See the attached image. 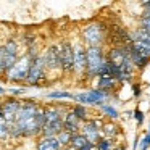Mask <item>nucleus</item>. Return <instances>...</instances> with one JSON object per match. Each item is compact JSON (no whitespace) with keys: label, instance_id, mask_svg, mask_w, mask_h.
I'll use <instances>...</instances> for the list:
<instances>
[{"label":"nucleus","instance_id":"6","mask_svg":"<svg viewBox=\"0 0 150 150\" xmlns=\"http://www.w3.org/2000/svg\"><path fill=\"white\" fill-rule=\"evenodd\" d=\"M100 129H102V121L98 120H87L86 123L81 124V134L94 145L102 139Z\"/></svg>","mask_w":150,"mask_h":150},{"label":"nucleus","instance_id":"19","mask_svg":"<svg viewBox=\"0 0 150 150\" xmlns=\"http://www.w3.org/2000/svg\"><path fill=\"white\" fill-rule=\"evenodd\" d=\"M89 140L86 139L84 136H82L81 132H78V134H73V137H71V142H69V147H71L73 150H81L82 147L87 144Z\"/></svg>","mask_w":150,"mask_h":150},{"label":"nucleus","instance_id":"3","mask_svg":"<svg viewBox=\"0 0 150 150\" xmlns=\"http://www.w3.org/2000/svg\"><path fill=\"white\" fill-rule=\"evenodd\" d=\"M110 97V94L107 92H102L98 89H92V91H86V92H81V94H74L73 95V100L79 102V105H102L105 103V100Z\"/></svg>","mask_w":150,"mask_h":150},{"label":"nucleus","instance_id":"8","mask_svg":"<svg viewBox=\"0 0 150 150\" xmlns=\"http://www.w3.org/2000/svg\"><path fill=\"white\" fill-rule=\"evenodd\" d=\"M4 49V63H5V73L18 62V42L15 39H8L7 42L2 45Z\"/></svg>","mask_w":150,"mask_h":150},{"label":"nucleus","instance_id":"13","mask_svg":"<svg viewBox=\"0 0 150 150\" xmlns=\"http://www.w3.org/2000/svg\"><path fill=\"white\" fill-rule=\"evenodd\" d=\"M73 71L82 74L86 73V49L76 47L74 49V63H73Z\"/></svg>","mask_w":150,"mask_h":150},{"label":"nucleus","instance_id":"24","mask_svg":"<svg viewBox=\"0 0 150 150\" xmlns=\"http://www.w3.org/2000/svg\"><path fill=\"white\" fill-rule=\"evenodd\" d=\"M74 94H69L68 91H53V92H49L47 97L49 98H73Z\"/></svg>","mask_w":150,"mask_h":150},{"label":"nucleus","instance_id":"29","mask_svg":"<svg viewBox=\"0 0 150 150\" xmlns=\"http://www.w3.org/2000/svg\"><path fill=\"white\" fill-rule=\"evenodd\" d=\"M132 91H134V97H140V94H142V87H140V84H134Z\"/></svg>","mask_w":150,"mask_h":150},{"label":"nucleus","instance_id":"16","mask_svg":"<svg viewBox=\"0 0 150 150\" xmlns=\"http://www.w3.org/2000/svg\"><path fill=\"white\" fill-rule=\"evenodd\" d=\"M116 86H118V82L115 81L113 78H110V76H102L97 81V89L102 92H107V94H110L111 91H115Z\"/></svg>","mask_w":150,"mask_h":150},{"label":"nucleus","instance_id":"15","mask_svg":"<svg viewBox=\"0 0 150 150\" xmlns=\"http://www.w3.org/2000/svg\"><path fill=\"white\" fill-rule=\"evenodd\" d=\"M37 150H62L57 137H40L37 142Z\"/></svg>","mask_w":150,"mask_h":150},{"label":"nucleus","instance_id":"22","mask_svg":"<svg viewBox=\"0 0 150 150\" xmlns=\"http://www.w3.org/2000/svg\"><path fill=\"white\" fill-rule=\"evenodd\" d=\"M94 150H113V140L111 139H100L97 144H95Z\"/></svg>","mask_w":150,"mask_h":150},{"label":"nucleus","instance_id":"32","mask_svg":"<svg viewBox=\"0 0 150 150\" xmlns=\"http://www.w3.org/2000/svg\"><path fill=\"white\" fill-rule=\"evenodd\" d=\"M145 142H147V145L150 147V129H149V132H147V136H145Z\"/></svg>","mask_w":150,"mask_h":150},{"label":"nucleus","instance_id":"23","mask_svg":"<svg viewBox=\"0 0 150 150\" xmlns=\"http://www.w3.org/2000/svg\"><path fill=\"white\" fill-rule=\"evenodd\" d=\"M71 137H73V134L66 132V131H62V132L57 136V140L60 142V145H62V147H68L69 142H71Z\"/></svg>","mask_w":150,"mask_h":150},{"label":"nucleus","instance_id":"27","mask_svg":"<svg viewBox=\"0 0 150 150\" xmlns=\"http://www.w3.org/2000/svg\"><path fill=\"white\" fill-rule=\"evenodd\" d=\"M134 118H136L137 126H142V123H144V113H142V110L136 108V110H134Z\"/></svg>","mask_w":150,"mask_h":150},{"label":"nucleus","instance_id":"7","mask_svg":"<svg viewBox=\"0 0 150 150\" xmlns=\"http://www.w3.org/2000/svg\"><path fill=\"white\" fill-rule=\"evenodd\" d=\"M60 47V62H62V69L65 73H73V63H74V47L71 42L65 40Z\"/></svg>","mask_w":150,"mask_h":150},{"label":"nucleus","instance_id":"28","mask_svg":"<svg viewBox=\"0 0 150 150\" xmlns=\"http://www.w3.org/2000/svg\"><path fill=\"white\" fill-rule=\"evenodd\" d=\"M5 74V63H4V49L0 45V76Z\"/></svg>","mask_w":150,"mask_h":150},{"label":"nucleus","instance_id":"30","mask_svg":"<svg viewBox=\"0 0 150 150\" xmlns=\"http://www.w3.org/2000/svg\"><path fill=\"white\" fill-rule=\"evenodd\" d=\"M95 149V145H94V144H91V142H87V144H86V145L84 147H82V149L81 150H94Z\"/></svg>","mask_w":150,"mask_h":150},{"label":"nucleus","instance_id":"10","mask_svg":"<svg viewBox=\"0 0 150 150\" xmlns=\"http://www.w3.org/2000/svg\"><path fill=\"white\" fill-rule=\"evenodd\" d=\"M44 62H45L47 69H62V62H60V47L58 45H50L44 53Z\"/></svg>","mask_w":150,"mask_h":150},{"label":"nucleus","instance_id":"18","mask_svg":"<svg viewBox=\"0 0 150 150\" xmlns=\"http://www.w3.org/2000/svg\"><path fill=\"white\" fill-rule=\"evenodd\" d=\"M127 47H129V50H132V52H136V53H139V55H142V57H145V58L150 60V47L149 45H145V44H142V42L132 40Z\"/></svg>","mask_w":150,"mask_h":150},{"label":"nucleus","instance_id":"9","mask_svg":"<svg viewBox=\"0 0 150 150\" xmlns=\"http://www.w3.org/2000/svg\"><path fill=\"white\" fill-rule=\"evenodd\" d=\"M21 107V102L15 97H10L2 103V120L5 121L7 124L13 123L15 121V116H16L18 110Z\"/></svg>","mask_w":150,"mask_h":150},{"label":"nucleus","instance_id":"11","mask_svg":"<svg viewBox=\"0 0 150 150\" xmlns=\"http://www.w3.org/2000/svg\"><path fill=\"white\" fill-rule=\"evenodd\" d=\"M108 62L115 63V65H121L124 60L129 58V47L127 45H120V47H111L108 53L105 55Z\"/></svg>","mask_w":150,"mask_h":150},{"label":"nucleus","instance_id":"33","mask_svg":"<svg viewBox=\"0 0 150 150\" xmlns=\"http://www.w3.org/2000/svg\"><path fill=\"white\" fill-rule=\"evenodd\" d=\"M113 150H126V147H116V149H113Z\"/></svg>","mask_w":150,"mask_h":150},{"label":"nucleus","instance_id":"25","mask_svg":"<svg viewBox=\"0 0 150 150\" xmlns=\"http://www.w3.org/2000/svg\"><path fill=\"white\" fill-rule=\"evenodd\" d=\"M140 28H142L150 37V16H147V15H142V16H140Z\"/></svg>","mask_w":150,"mask_h":150},{"label":"nucleus","instance_id":"4","mask_svg":"<svg viewBox=\"0 0 150 150\" xmlns=\"http://www.w3.org/2000/svg\"><path fill=\"white\" fill-rule=\"evenodd\" d=\"M29 66H31V60L28 58L26 55L18 58V62L5 73V74H7V79L8 81H15V82L26 81L28 73H29Z\"/></svg>","mask_w":150,"mask_h":150},{"label":"nucleus","instance_id":"34","mask_svg":"<svg viewBox=\"0 0 150 150\" xmlns=\"http://www.w3.org/2000/svg\"><path fill=\"white\" fill-rule=\"evenodd\" d=\"M4 92H5V91H4V87H0V94H4Z\"/></svg>","mask_w":150,"mask_h":150},{"label":"nucleus","instance_id":"20","mask_svg":"<svg viewBox=\"0 0 150 150\" xmlns=\"http://www.w3.org/2000/svg\"><path fill=\"white\" fill-rule=\"evenodd\" d=\"M71 113L74 115L76 118H78L81 123H86L87 121V118H89V111H87V108L84 107V105H74L73 107V110H71Z\"/></svg>","mask_w":150,"mask_h":150},{"label":"nucleus","instance_id":"1","mask_svg":"<svg viewBox=\"0 0 150 150\" xmlns=\"http://www.w3.org/2000/svg\"><path fill=\"white\" fill-rule=\"evenodd\" d=\"M105 52L103 47H87L86 49V73L87 78H98L102 65L105 63Z\"/></svg>","mask_w":150,"mask_h":150},{"label":"nucleus","instance_id":"26","mask_svg":"<svg viewBox=\"0 0 150 150\" xmlns=\"http://www.w3.org/2000/svg\"><path fill=\"white\" fill-rule=\"evenodd\" d=\"M8 136H10V134H8V124L5 123L4 120H0V140L7 139Z\"/></svg>","mask_w":150,"mask_h":150},{"label":"nucleus","instance_id":"12","mask_svg":"<svg viewBox=\"0 0 150 150\" xmlns=\"http://www.w3.org/2000/svg\"><path fill=\"white\" fill-rule=\"evenodd\" d=\"M63 131L69 134H78L81 131V121L71 113L68 111L66 115H63Z\"/></svg>","mask_w":150,"mask_h":150},{"label":"nucleus","instance_id":"2","mask_svg":"<svg viewBox=\"0 0 150 150\" xmlns=\"http://www.w3.org/2000/svg\"><path fill=\"white\" fill-rule=\"evenodd\" d=\"M105 31L107 26H103L102 23H91L82 33V40L87 44V47H102L107 40Z\"/></svg>","mask_w":150,"mask_h":150},{"label":"nucleus","instance_id":"21","mask_svg":"<svg viewBox=\"0 0 150 150\" xmlns=\"http://www.w3.org/2000/svg\"><path fill=\"white\" fill-rule=\"evenodd\" d=\"M100 110L103 111V113L107 115L108 118H111V120H116V118L120 116V113H118L116 108H113L111 105H108V103H103V105L100 107Z\"/></svg>","mask_w":150,"mask_h":150},{"label":"nucleus","instance_id":"31","mask_svg":"<svg viewBox=\"0 0 150 150\" xmlns=\"http://www.w3.org/2000/svg\"><path fill=\"white\" fill-rule=\"evenodd\" d=\"M23 92H24V89H13L11 94H13V95H20V94H23Z\"/></svg>","mask_w":150,"mask_h":150},{"label":"nucleus","instance_id":"17","mask_svg":"<svg viewBox=\"0 0 150 150\" xmlns=\"http://www.w3.org/2000/svg\"><path fill=\"white\" fill-rule=\"evenodd\" d=\"M100 132H102V136L105 137V139H111L113 140L115 137L120 134V126L118 124H115V123H105V124H102V129H100Z\"/></svg>","mask_w":150,"mask_h":150},{"label":"nucleus","instance_id":"14","mask_svg":"<svg viewBox=\"0 0 150 150\" xmlns=\"http://www.w3.org/2000/svg\"><path fill=\"white\" fill-rule=\"evenodd\" d=\"M62 131H63V120H57L44 124L40 134H42V137H57Z\"/></svg>","mask_w":150,"mask_h":150},{"label":"nucleus","instance_id":"5","mask_svg":"<svg viewBox=\"0 0 150 150\" xmlns=\"http://www.w3.org/2000/svg\"><path fill=\"white\" fill-rule=\"evenodd\" d=\"M45 62H44V57L39 55L29 66V73H28V78H26V82L31 86H39L40 82L45 79Z\"/></svg>","mask_w":150,"mask_h":150}]
</instances>
